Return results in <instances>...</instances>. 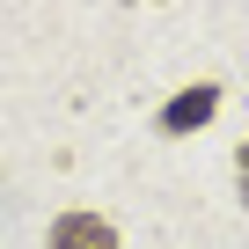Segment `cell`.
<instances>
[{
  "instance_id": "obj_1",
  "label": "cell",
  "mask_w": 249,
  "mask_h": 249,
  "mask_svg": "<svg viewBox=\"0 0 249 249\" xmlns=\"http://www.w3.org/2000/svg\"><path fill=\"white\" fill-rule=\"evenodd\" d=\"M44 249H124V242H117V227H110L103 213H59Z\"/></svg>"
},
{
  "instance_id": "obj_2",
  "label": "cell",
  "mask_w": 249,
  "mask_h": 249,
  "mask_svg": "<svg viewBox=\"0 0 249 249\" xmlns=\"http://www.w3.org/2000/svg\"><path fill=\"white\" fill-rule=\"evenodd\" d=\"M213 110H220V88H213V81H198V88L169 95V110H161V132H198Z\"/></svg>"
},
{
  "instance_id": "obj_3",
  "label": "cell",
  "mask_w": 249,
  "mask_h": 249,
  "mask_svg": "<svg viewBox=\"0 0 249 249\" xmlns=\"http://www.w3.org/2000/svg\"><path fill=\"white\" fill-rule=\"evenodd\" d=\"M234 183H242V205H249V140H242V154H234Z\"/></svg>"
}]
</instances>
